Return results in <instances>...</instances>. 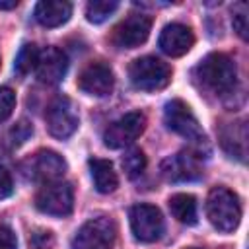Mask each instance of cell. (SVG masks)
<instances>
[{
	"label": "cell",
	"mask_w": 249,
	"mask_h": 249,
	"mask_svg": "<svg viewBox=\"0 0 249 249\" xmlns=\"http://www.w3.org/2000/svg\"><path fill=\"white\" fill-rule=\"evenodd\" d=\"M195 76L206 89L216 95H226L233 91L237 84L235 62L224 53H210L208 56H204L195 68Z\"/></svg>",
	"instance_id": "6da1fadb"
},
{
	"label": "cell",
	"mask_w": 249,
	"mask_h": 249,
	"mask_svg": "<svg viewBox=\"0 0 249 249\" xmlns=\"http://www.w3.org/2000/svg\"><path fill=\"white\" fill-rule=\"evenodd\" d=\"M206 218L216 230L224 233L233 231L241 220V206L237 195L226 187L210 189L206 198Z\"/></svg>",
	"instance_id": "7a4b0ae2"
},
{
	"label": "cell",
	"mask_w": 249,
	"mask_h": 249,
	"mask_svg": "<svg viewBox=\"0 0 249 249\" xmlns=\"http://www.w3.org/2000/svg\"><path fill=\"white\" fill-rule=\"evenodd\" d=\"M130 84L142 91H158L163 89L171 80V66L158 56H140L128 66Z\"/></svg>",
	"instance_id": "3957f363"
},
{
	"label": "cell",
	"mask_w": 249,
	"mask_h": 249,
	"mask_svg": "<svg viewBox=\"0 0 249 249\" xmlns=\"http://www.w3.org/2000/svg\"><path fill=\"white\" fill-rule=\"evenodd\" d=\"M117 239V224L107 216H97L82 224L70 241V249H111Z\"/></svg>",
	"instance_id": "277c9868"
},
{
	"label": "cell",
	"mask_w": 249,
	"mask_h": 249,
	"mask_svg": "<svg viewBox=\"0 0 249 249\" xmlns=\"http://www.w3.org/2000/svg\"><path fill=\"white\" fill-rule=\"evenodd\" d=\"M35 206L39 212L49 214V216H56V218L68 216L74 206L72 185L62 179L43 183V187L35 195Z\"/></svg>",
	"instance_id": "5b68a950"
},
{
	"label": "cell",
	"mask_w": 249,
	"mask_h": 249,
	"mask_svg": "<svg viewBox=\"0 0 249 249\" xmlns=\"http://www.w3.org/2000/svg\"><path fill=\"white\" fill-rule=\"evenodd\" d=\"M45 121H47L49 132L58 140L70 138L80 124V117L76 113V107L66 95H58L49 103L47 113H45Z\"/></svg>",
	"instance_id": "8992f818"
},
{
	"label": "cell",
	"mask_w": 249,
	"mask_h": 249,
	"mask_svg": "<svg viewBox=\"0 0 249 249\" xmlns=\"http://www.w3.org/2000/svg\"><path fill=\"white\" fill-rule=\"evenodd\" d=\"M163 121H165V126L169 130L177 132L179 136H183L187 140H193V142L204 140V132L198 124V119L195 117L191 107L181 99H171L165 103Z\"/></svg>",
	"instance_id": "52a82bcc"
},
{
	"label": "cell",
	"mask_w": 249,
	"mask_h": 249,
	"mask_svg": "<svg viewBox=\"0 0 249 249\" xmlns=\"http://www.w3.org/2000/svg\"><path fill=\"white\" fill-rule=\"evenodd\" d=\"M130 230L134 239L142 243H154L163 233V216L154 204H136L130 208Z\"/></svg>",
	"instance_id": "ba28073f"
},
{
	"label": "cell",
	"mask_w": 249,
	"mask_h": 249,
	"mask_svg": "<svg viewBox=\"0 0 249 249\" xmlns=\"http://www.w3.org/2000/svg\"><path fill=\"white\" fill-rule=\"evenodd\" d=\"M144 128H146V117L142 113H138V111L126 113L105 128L103 144L113 150L130 146L144 132Z\"/></svg>",
	"instance_id": "9c48e42d"
},
{
	"label": "cell",
	"mask_w": 249,
	"mask_h": 249,
	"mask_svg": "<svg viewBox=\"0 0 249 249\" xmlns=\"http://www.w3.org/2000/svg\"><path fill=\"white\" fill-rule=\"evenodd\" d=\"M150 29H152V18L148 14H130L115 27L113 43L119 49H136L148 39Z\"/></svg>",
	"instance_id": "30bf717a"
},
{
	"label": "cell",
	"mask_w": 249,
	"mask_h": 249,
	"mask_svg": "<svg viewBox=\"0 0 249 249\" xmlns=\"http://www.w3.org/2000/svg\"><path fill=\"white\" fill-rule=\"evenodd\" d=\"M115 76L105 62H89L78 76V88L86 95L105 97L113 91Z\"/></svg>",
	"instance_id": "8fae6325"
},
{
	"label": "cell",
	"mask_w": 249,
	"mask_h": 249,
	"mask_svg": "<svg viewBox=\"0 0 249 249\" xmlns=\"http://www.w3.org/2000/svg\"><path fill=\"white\" fill-rule=\"evenodd\" d=\"M66 70H68V58L60 49L47 47L45 51H39V58L35 66L39 82L47 86H54L64 78Z\"/></svg>",
	"instance_id": "7c38bea8"
},
{
	"label": "cell",
	"mask_w": 249,
	"mask_h": 249,
	"mask_svg": "<svg viewBox=\"0 0 249 249\" xmlns=\"http://www.w3.org/2000/svg\"><path fill=\"white\" fill-rule=\"evenodd\" d=\"M158 45L167 56H183L195 45V35L183 23H167L160 33Z\"/></svg>",
	"instance_id": "4fadbf2b"
},
{
	"label": "cell",
	"mask_w": 249,
	"mask_h": 249,
	"mask_svg": "<svg viewBox=\"0 0 249 249\" xmlns=\"http://www.w3.org/2000/svg\"><path fill=\"white\" fill-rule=\"evenodd\" d=\"M31 171H33V177L41 179L43 183L58 181L66 171V161L60 154L53 150H41L33 156Z\"/></svg>",
	"instance_id": "5bb4252c"
},
{
	"label": "cell",
	"mask_w": 249,
	"mask_h": 249,
	"mask_svg": "<svg viewBox=\"0 0 249 249\" xmlns=\"http://www.w3.org/2000/svg\"><path fill=\"white\" fill-rule=\"evenodd\" d=\"M161 173L169 181H193L198 179L202 171L191 154H177L161 163Z\"/></svg>",
	"instance_id": "9a60e30c"
},
{
	"label": "cell",
	"mask_w": 249,
	"mask_h": 249,
	"mask_svg": "<svg viewBox=\"0 0 249 249\" xmlns=\"http://www.w3.org/2000/svg\"><path fill=\"white\" fill-rule=\"evenodd\" d=\"M72 16V4L62 0H43L35 6V19L43 27H58Z\"/></svg>",
	"instance_id": "2e32d148"
},
{
	"label": "cell",
	"mask_w": 249,
	"mask_h": 249,
	"mask_svg": "<svg viewBox=\"0 0 249 249\" xmlns=\"http://www.w3.org/2000/svg\"><path fill=\"white\" fill-rule=\"evenodd\" d=\"M89 173L93 179V187L101 195H109L119 187V177L109 160L91 158L89 160Z\"/></svg>",
	"instance_id": "e0dca14e"
},
{
	"label": "cell",
	"mask_w": 249,
	"mask_h": 249,
	"mask_svg": "<svg viewBox=\"0 0 249 249\" xmlns=\"http://www.w3.org/2000/svg\"><path fill=\"white\" fill-rule=\"evenodd\" d=\"M169 210L173 214V218L181 224L193 226L196 224V198L193 195L187 193H177L169 198Z\"/></svg>",
	"instance_id": "ac0fdd59"
},
{
	"label": "cell",
	"mask_w": 249,
	"mask_h": 249,
	"mask_svg": "<svg viewBox=\"0 0 249 249\" xmlns=\"http://www.w3.org/2000/svg\"><path fill=\"white\" fill-rule=\"evenodd\" d=\"M117 8H119V2L115 0H91L86 6V18L91 23H103L117 12Z\"/></svg>",
	"instance_id": "d6986e66"
},
{
	"label": "cell",
	"mask_w": 249,
	"mask_h": 249,
	"mask_svg": "<svg viewBox=\"0 0 249 249\" xmlns=\"http://www.w3.org/2000/svg\"><path fill=\"white\" fill-rule=\"evenodd\" d=\"M37 58H39V49H37V45L25 43V45L19 49L18 56H16L14 70H16L19 76H25V74H29L31 70H35Z\"/></svg>",
	"instance_id": "ffe728a7"
},
{
	"label": "cell",
	"mask_w": 249,
	"mask_h": 249,
	"mask_svg": "<svg viewBox=\"0 0 249 249\" xmlns=\"http://www.w3.org/2000/svg\"><path fill=\"white\" fill-rule=\"evenodd\" d=\"M235 128H237V123L228 124V126L222 130V134H220V138H222L220 142H222L224 150H226L228 154H231V158L235 156V158L243 160V158H245V140H237Z\"/></svg>",
	"instance_id": "44dd1931"
},
{
	"label": "cell",
	"mask_w": 249,
	"mask_h": 249,
	"mask_svg": "<svg viewBox=\"0 0 249 249\" xmlns=\"http://www.w3.org/2000/svg\"><path fill=\"white\" fill-rule=\"evenodd\" d=\"M123 169L126 171V175L130 179L142 175V171L146 169V156L140 148H132L123 156Z\"/></svg>",
	"instance_id": "7402d4cb"
},
{
	"label": "cell",
	"mask_w": 249,
	"mask_h": 249,
	"mask_svg": "<svg viewBox=\"0 0 249 249\" xmlns=\"http://www.w3.org/2000/svg\"><path fill=\"white\" fill-rule=\"evenodd\" d=\"M14 107H16V93H14V89L8 88V86H2L0 88V123H4L14 113Z\"/></svg>",
	"instance_id": "603a6c76"
},
{
	"label": "cell",
	"mask_w": 249,
	"mask_h": 249,
	"mask_svg": "<svg viewBox=\"0 0 249 249\" xmlns=\"http://www.w3.org/2000/svg\"><path fill=\"white\" fill-rule=\"evenodd\" d=\"M31 134H33V126H31L27 121H19V123L10 130V136H12V144H14V146L23 144Z\"/></svg>",
	"instance_id": "cb8c5ba5"
},
{
	"label": "cell",
	"mask_w": 249,
	"mask_h": 249,
	"mask_svg": "<svg viewBox=\"0 0 249 249\" xmlns=\"http://www.w3.org/2000/svg\"><path fill=\"white\" fill-rule=\"evenodd\" d=\"M0 249H18L16 233L4 224H0Z\"/></svg>",
	"instance_id": "d4e9b609"
},
{
	"label": "cell",
	"mask_w": 249,
	"mask_h": 249,
	"mask_svg": "<svg viewBox=\"0 0 249 249\" xmlns=\"http://www.w3.org/2000/svg\"><path fill=\"white\" fill-rule=\"evenodd\" d=\"M14 193V181L6 167L0 165V198H6Z\"/></svg>",
	"instance_id": "484cf974"
},
{
	"label": "cell",
	"mask_w": 249,
	"mask_h": 249,
	"mask_svg": "<svg viewBox=\"0 0 249 249\" xmlns=\"http://www.w3.org/2000/svg\"><path fill=\"white\" fill-rule=\"evenodd\" d=\"M233 29L241 39H247V14L245 12L233 14Z\"/></svg>",
	"instance_id": "4316f807"
},
{
	"label": "cell",
	"mask_w": 249,
	"mask_h": 249,
	"mask_svg": "<svg viewBox=\"0 0 249 249\" xmlns=\"http://www.w3.org/2000/svg\"><path fill=\"white\" fill-rule=\"evenodd\" d=\"M16 6H18V0H10V2L0 0V10H12V8H16Z\"/></svg>",
	"instance_id": "83f0119b"
},
{
	"label": "cell",
	"mask_w": 249,
	"mask_h": 249,
	"mask_svg": "<svg viewBox=\"0 0 249 249\" xmlns=\"http://www.w3.org/2000/svg\"><path fill=\"white\" fill-rule=\"evenodd\" d=\"M191 249H198V247H191Z\"/></svg>",
	"instance_id": "f1b7e54d"
}]
</instances>
